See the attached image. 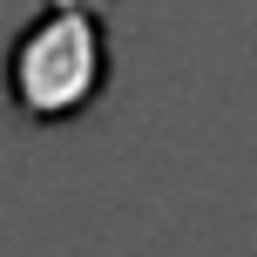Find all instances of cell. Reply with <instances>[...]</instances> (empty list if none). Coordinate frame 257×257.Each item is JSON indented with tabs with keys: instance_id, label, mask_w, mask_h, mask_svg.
<instances>
[{
	"instance_id": "cell-1",
	"label": "cell",
	"mask_w": 257,
	"mask_h": 257,
	"mask_svg": "<svg viewBox=\"0 0 257 257\" xmlns=\"http://www.w3.org/2000/svg\"><path fill=\"white\" fill-rule=\"evenodd\" d=\"M108 88V21L102 0H41V14L7 48V108L34 128L88 115Z\"/></svg>"
}]
</instances>
